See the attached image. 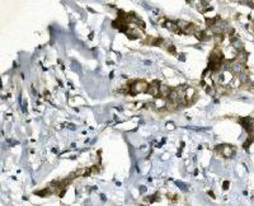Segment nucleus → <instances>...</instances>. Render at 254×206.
I'll list each match as a JSON object with an SVG mask.
<instances>
[{
    "instance_id": "nucleus-1",
    "label": "nucleus",
    "mask_w": 254,
    "mask_h": 206,
    "mask_svg": "<svg viewBox=\"0 0 254 206\" xmlns=\"http://www.w3.org/2000/svg\"><path fill=\"white\" fill-rule=\"evenodd\" d=\"M149 89V84H146L145 82L140 80V82H135L132 85H130V94H136V93H147Z\"/></svg>"
},
{
    "instance_id": "nucleus-2",
    "label": "nucleus",
    "mask_w": 254,
    "mask_h": 206,
    "mask_svg": "<svg viewBox=\"0 0 254 206\" xmlns=\"http://www.w3.org/2000/svg\"><path fill=\"white\" fill-rule=\"evenodd\" d=\"M230 71H231V74H232L234 77H238V75H240L242 73L245 71V69H244V65H243V64L235 61V63H231V64H230Z\"/></svg>"
},
{
    "instance_id": "nucleus-3",
    "label": "nucleus",
    "mask_w": 254,
    "mask_h": 206,
    "mask_svg": "<svg viewBox=\"0 0 254 206\" xmlns=\"http://www.w3.org/2000/svg\"><path fill=\"white\" fill-rule=\"evenodd\" d=\"M220 153L226 158H232L234 154H235V148H234L232 145H221Z\"/></svg>"
},
{
    "instance_id": "nucleus-4",
    "label": "nucleus",
    "mask_w": 254,
    "mask_h": 206,
    "mask_svg": "<svg viewBox=\"0 0 254 206\" xmlns=\"http://www.w3.org/2000/svg\"><path fill=\"white\" fill-rule=\"evenodd\" d=\"M184 94H186V99H187V102H193L194 99H196V90H194L192 87H188L187 89H186V92H184Z\"/></svg>"
},
{
    "instance_id": "nucleus-5",
    "label": "nucleus",
    "mask_w": 254,
    "mask_h": 206,
    "mask_svg": "<svg viewBox=\"0 0 254 206\" xmlns=\"http://www.w3.org/2000/svg\"><path fill=\"white\" fill-rule=\"evenodd\" d=\"M231 46L235 50H238V51H243V43H242V41L238 38V37H232L231 38Z\"/></svg>"
},
{
    "instance_id": "nucleus-6",
    "label": "nucleus",
    "mask_w": 254,
    "mask_h": 206,
    "mask_svg": "<svg viewBox=\"0 0 254 206\" xmlns=\"http://www.w3.org/2000/svg\"><path fill=\"white\" fill-rule=\"evenodd\" d=\"M235 59H237L238 63L244 64V63L247 61V59H248V53H247L245 51H239V52L235 55Z\"/></svg>"
},
{
    "instance_id": "nucleus-7",
    "label": "nucleus",
    "mask_w": 254,
    "mask_h": 206,
    "mask_svg": "<svg viewBox=\"0 0 254 206\" xmlns=\"http://www.w3.org/2000/svg\"><path fill=\"white\" fill-rule=\"evenodd\" d=\"M165 27H167L169 31H173V32H181L179 28H178V26H177V22H170V21H168V22L165 23Z\"/></svg>"
},
{
    "instance_id": "nucleus-8",
    "label": "nucleus",
    "mask_w": 254,
    "mask_h": 206,
    "mask_svg": "<svg viewBox=\"0 0 254 206\" xmlns=\"http://www.w3.org/2000/svg\"><path fill=\"white\" fill-rule=\"evenodd\" d=\"M238 78L240 79V82H242V84H247V83H249V75L248 74L244 71V73H242L240 75H238Z\"/></svg>"
},
{
    "instance_id": "nucleus-9",
    "label": "nucleus",
    "mask_w": 254,
    "mask_h": 206,
    "mask_svg": "<svg viewBox=\"0 0 254 206\" xmlns=\"http://www.w3.org/2000/svg\"><path fill=\"white\" fill-rule=\"evenodd\" d=\"M240 84H242V82H240V79L238 78V77H234V79L231 80V83L229 84L231 88H238V87H240Z\"/></svg>"
},
{
    "instance_id": "nucleus-10",
    "label": "nucleus",
    "mask_w": 254,
    "mask_h": 206,
    "mask_svg": "<svg viewBox=\"0 0 254 206\" xmlns=\"http://www.w3.org/2000/svg\"><path fill=\"white\" fill-rule=\"evenodd\" d=\"M175 183H177V186L179 187V188L182 190V191H187L188 190V184H186V183H183V182H181V181H177V182H175Z\"/></svg>"
},
{
    "instance_id": "nucleus-11",
    "label": "nucleus",
    "mask_w": 254,
    "mask_h": 206,
    "mask_svg": "<svg viewBox=\"0 0 254 206\" xmlns=\"http://www.w3.org/2000/svg\"><path fill=\"white\" fill-rule=\"evenodd\" d=\"M67 127H69V128H71V130H75V126H74V125H71V123H70V125H67Z\"/></svg>"
},
{
    "instance_id": "nucleus-12",
    "label": "nucleus",
    "mask_w": 254,
    "mask_h": 206,
    "mask_svg": "<svg viewBox=\"0 0 254 206\" xmlns=\"http://www.w3.org/2000/svg\"><path fill=\"white\" fill-rule=\"evenodd\" d=\"M140 191H141V192H144V191H145V186H141V188H140Z\"/></svg>"
},
{
    "instance_id": "nucleus-13",
    "label": "nucleus",
    "mask_w": 254,
    "mask_h": 206,
    "mask_svg": "<svg viewBox=\"0 0 254 206\" xmlns=\"http://www.w3.org/2000/svg\"><path fill=\"white\" fill-rule=\"evenodd\" d=\"M224 188H225V190L227 188V182H225V183H224Z\"/></svg>"
}]
</instances>
